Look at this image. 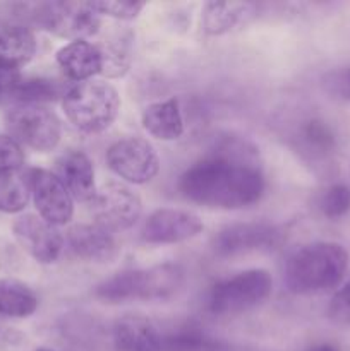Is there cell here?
Listing matches in <instances>:
<instances>
[{"label": "cell", "instance_id": "cell-1", "mask_svg": "<svg viewBox=\"0 0 350 351\" xmlns=\"http://www.w3.org/2000/svg\"><path fill=\"white\" fill-rule=\"evenodd\" d=\"M264 189L257 151L237 137L220 141L178 178V191L185 199L218 209L249 208L261 201Z\"/></svg>", "mask_w": 350, "mask_h": 351}, {"label": "cell", "instance_id": "cell-2", "mask_svg": "<svg viewBox=\"0 0 350 351\" xmlns=\"http://www.w3.org/2000/svg\"><path fill=\"white\" fill-rule=\"evenodd\" d=\"M349 252L335 242H312L295 250L285 266V283L295 295H318L342 283Z\"/></svg>", "mask_w": 350, "mask_h": 351}, {"label": "cell", "instance_id": "cell-3", "mask_svg": "<svg viewBox=\"0 0 350 351\" xmlns=\"http://www.w3.org/2000/svg\"><path fill=\"white\" fill-rule=\"evenodd\" d=\"M184 281L185 271L180 264L163 263L146 269L120 271L96 285L95 297L103 304L161 302L177 295Z\"/></svg>", "mask_w": 350, "mask_h": 351}, {"label": "cell", "instance_id": "cell-4", "mask_svg": "<svg viewBox=\"0 0 350 351\" xmlns=\"http://www.w3.org/2000/svg\"><path fill=\"white\" fill-rule=\"evenodd\" d=\"M62 108L69 122L84 134H98L108 129L120 112L119 91L110 82H78L64 93Z\"/></svg>", "mask_w": 350, "mask_h": 351}, {"label": "cell", "instance_id": "cell-5", "mask_svg": "<svg viewBox=\"0 0 350 351\" xmlns=\"http://www.w3.org/2000/svg\"><path fill=\"white\" fill-rule=\"evenodd\" d=\"M24 26L30 24L67 40H86L95 36L102 26V16L91 2H45L19 5Z\"/></svg>", "mask_w": 350, "mask_h": 351}, {"label": "cell", "instance_id": "cell-6", "mask_svg": "<svg viewBox=\"0 0 350 351\" xmlns=\"http://www.w3.org/2000/svg\"><path fill=\"white\" fill-rule=\"evenodd\" d=\"M273 280L266 269H247L213 285L208 311L218 317L239 315L259 307L270 298Z\"/></svg>", "mask_w": 350, "mask_h": 351}, {"label": "cell", "instance_id": "cell-7", "mask_svg": "<svg viewBox=\"0 0 350 351\" xmlns=\"http://www.w3.org/2000/svg\"><path fill=\"white\" fill-rule=\"evenodd\" d=\"M288 143L295 153L319 171H331L340 149V137L335 125L321 113H302L292 120Z\"/></svg>", "mask_w": 350, "mask_h": 351}, {"label": "cell", "instance_id": "cell-8", "mask_svg": "<svg viewBox=\"0 0 350 351\" xmlns=\"http://www.w3.org/2000/svg\"><path fill=\"white\" fill-rule=\"evenodd\" d=\"M5 123L14 141L38 153L54 151L60 143V120L43 105L16 106L7 113Z\"/></svg>", "mask_w": 350, "mask_h": 351}, {"label": "cell", "instance_id": "cell-9", "mask_svg": "<svg viewBox=\"0 0 350 351\" xmlns=\"http://www.w3.org/2000/svg\"><path fill=\"white\" fill-rule=\"evenodd\" d=\"M110 170L127 184L144 185L160 171V158L150 141L143 137H124L106 151Z\"/></svg>", "mask_w": 350, "mask_h": 351}, {"label": "cell", "instance_id": "cell-10", "mask_svg": "<svg viewBox=\"0 0 350 351\" xmlns=\"http://www.w3.org/2000/svg\"><path fill=\"white\" fill-rule=\"evenodd\" d=\"M91 213L96 225L108 232H122L134 226L143 211L139 195L124 184H106L96 191Z\"/></svg>", "mask_w": 350, "mask_h": 351}, {"label": "cell", "instance_id": "cell-11", "mask_svg": "<svg viewBox=\"0 0 350 351\" xmlns=\"http://www.w3.org/2000/svg\"><path fill=\"white\" fill-rule=\"evenodd\" d=\"M281 230L264 221L232 223L220 230L211 240L213 252L218 257H233L257 250H270L280 245Z\"/></svg>", "mask_w": 350, "mask_h": 351}, {"label": "cell", "instance_id": "cell-12", "mask_svg": "<svg viewBox=\"0 0 350 351\" xmlns=\"http://www.w3.org/2000/svg\"><path fill=\"white\" fill-rule=\"evenodd\" d=\"M31 197L38 216L54 226H64L74 216V199L54 171L36 168L30 175Z\"/></svg>", "mask_w": 350, "mask_h": 351}, {"label": "cell", "instance_id": "cell-13", "mask_svg": "<svg viewBox=\"0 0 350 351\" xmlns=\"http://www.w3.org/2000/svg\"><path fill=\"white\" fill-rule=\"evenodd\" d=\"M201 218L187 209L160 208L151 213L141 228L143 242L151 245H172L191 240L202 232Z\"/></svg>", "mask_w": 350, "mask_h": 351}, {"label": "cell", "instance_id": "cell-14", "mask_svg": "<svg viewBox=\"0 0 350 351\" xmlns=\"http://www.w3.org/2000/svg\"><path fill=\"white\" fill-rule=\"evenodd\" d=\"M12 233L17 243L40 264H54L62 256L65 240L57 226L38 215H23L14 221Z\"/></svg>", "mask_w": 350, "mask_h": 351}, {"label": "cell", "instance_id": "cell-15", "mask_svg": "<svg viewBox=\"0 0 350 351\" xmlns=\"http://www.w3.org/2000/svg\"><path fill=\"white\" fill-rule=\"evenodd\" d=\"M69 249L79 259L96 264H108L119 257L120 247L112 232L96 225H74L65 237Z\"/></svg>", "mask_w": 350, "mask_h": 351}, {"label": "cell", "instance_id": "cell-16", "mask_svg": "<svg viewBox=\"0 0 350 351\" xmlns=\"http://www.w3.org/2000/svg\"><path fill=\"white\" fill-rule=\"evenodd\" d=\"M55 175L67 187L74 201L91 202L96 195L95 168L91 160L82 151H69L55 163Z\"/></svg>", "mask_w": 350, "mask_h": 351}, {"label": "cell", "instance_id": "cell-17", "mask_svg": "<svg viewBox=\"0 0 350 351\" xmlns=\"http://www.w3.org/2000/svg\"><path fill=\"white\" fill-rule=\"evenodd\" d=\"M163 336L153 321L139 314H126L113 326V346L117 351H161Z\"/></svg>", "mask_w": 350, "mask_h": 351}, {"label": "cell", "instance_id": "cell-18", "mask_svg": "<svg viewBox=\"0 0 350 351\" xmlns=\"http://www.w3.org/2000/svg\"><path fill=\"white\" fill-rule=\"evenodd\" d=\"M55 60L62 72L75 82L91 81L95 75L102 74V51L98 45H93L86 40L69 41L67 45L58 48Z\"/></svg>", "mask_w": 350, "mask_h": 351}, {"label": "cell", "instance_id": "cell-19", "mask_svg": "<svg viewBox=\"0 0 350 351\" xmlns=\"http://www.w3.org/2000/svg\"><path fill=\"white\" fill-rule=\"evenodd\" d=\"M38 43L31 27L21 23L0 26V71L17 72L34 57Z\"/></svg>", "mask_w": 350, "mask_h": 351}, {"label": "cell", "instance_id": "cell-20", "mask_svg": "<svg viewBox=\"0 0 350 351\" xmlns=\"http://www.w3.org/2000/svg\"><path fill=\"white\" fill-rule=\"evenodd\" d=\"M259 12L257 3L208 2L202 7V29L209 36H222L237 26L250 23Z\"/></svg>", "mask_w": 350, "mask_h": 351}, {"label": "cell", "instance_id": "cell-21", "mask_svg": "<svg viewBox=\"0 0 350 351\" xmlns=\"http://www.w3.org/2000/svg\"><path fill=\"white\" fill-rule=\"evenodd\" d=\"M141 123L151 137L165 143L180 139L185 129L180 103L177 98L150 103L141 113Z\"/></svg>", "mask_w": 350, "mask_h": 351}, {"label": "cell", "instance_id": "cell-22", "mask_svg": "<svg viewBox=\"0 0 350 351\" xmlns=\"http://www.w3.org/2000/svg\"><path fill=\"white\" fill-rule=\"evenodd\" d=\"M38 308V297L27 285L12 278H0V315L26 319Z\"/></svg>", "mask_w": 350, "mask_h": 351}, {"label": "cell", "instance_id": "cell-23", "mask_svg": "<svg viewBox=\"0 0 350 351\" xmlns=\"http://www.w3.org/2000/svg\"><path fill=\"white\" fill-rule=\"evenodd\" d=\"M5 95L23 105H41V103L55 101L58 96L64 98L57 81L47 77H19V75L10 82Z\"/></svg>", "mask_w": 350, "mask_h": 351}, {"label": "cell", "instance_id": "cell-24", "mask_svg": "<svg viewBox=\"0 0 350 351\" xmlns=\"http://www.w3.org/2000/svg\"><path fill=\"white\" fill-rule=\"evenodd\" d=\"M161 351H240L225 341L211 338L199 328H182L163 336Z\"/></svg>", "mask_w": 350, "mask_h": 351}, {"label": "cell", "instance_id": "cell-25", "mask_svg": "<svg viewBox=\"0 0 350 351\" xmlns=\"http://www.w3.org/2000/svg\"><path fill=\"white\" fill-rule=\"evenodd\" d=\"M31 199L30 178L21 170L0 171V213L17 215L26 209Z\"/></svg>", "mask_w": 350, "mask_h": 351}, {"label": "cell", "instance_id": "cell-26", "mask_svg": "<svg viewBox=\"0 0 350 351\" xmlns=\"http://www.w3.org/2000/svg\"><path fill=\"white\" fill-rule=\"evenodd\" d=\"M102 51V75L106 79H119L129 71L130 65V47L129 41L122 36L115 40H108L98 45Z\"/></svg>", "mask_w": 350, "mask_h": 351}, {"label": "cell", "instance_id": "cell-27", "mask_svg": "<svg viewBox=\"0 0 350 351\" xmlns=\"http://www.w3.org/2000/svg\"><path fill=\"white\" fill-rule=\"evenodd\" d=\"M321 215L328 219H340L350 211V189L345 184H331L318 199Z\"/></svg>", "mask_w": 350, "mask_h": 351}, {"label": "cell", "instance_id": "cell-28", "mask_svg": "<svg viewBox=\"0 0 350 351\" xmlns=\"http://www.w3.org/2000/svg\"><path fill=\"white\" fill-rule=\"evenodd\" d=\"M100 16H108L119 21L136 19L144 9V2H132V0H103V2H91Z\"/></svg>", "mask_w": 350, "mask_h": 351}, {"label": "cell", "instance_id": "cell-29", "mask_svg": "<svg viewBox=\"0 0 350 351\" xmlns=\"http://www.w3.org/2000/svg\"><path fill=\"white\" fill-rule=\"evenodd\" d=\"M326 314L335 324L350 326V280L335 291L326 308Z\"/></svg>", "mask_w": 350, "mask_h": 351}, {"label": "cell", "instance_id": "cell-30", "mask_svg": "<svg viewBox=\"0 0 350 351\" xmlns=\"http://www.w3.org/2000/svg\"><path fill=\"white\" fill-rule=\"evenodd\" d=\"M24 165V151L17 141L7 134H0V171L21 170Z\"/></svg>", "mask_w": 350, "mask_h": 351}, {"label": "cell", "instance_id": "cell-31", "mask_svg": "<svg viewBox=\"0 0 350 351\" xmlns=\"http://www.w3.org/2000/svg\"><path fill=\"white\" fill-rule=\"evenodd\" d=\"M325 88L329 95L350 101V67L329 72L325 77Z\"/></svg>", "mask_w": 350, "mask_h": 351}, {"label": "cell", "instance_id": "cell-32", "mask_svg": "<svg viewBox=\"0 0 350 351\" xmlns=\"http://www.w3.org/2000/svg\"><path fill=\"white\" fill-rule=\"evenodd\" d=\"M17 77V72H3L0 71V98L5 95L7 88L10 86V82Z\"/></svg>", "mask_w": 350, "mask_h": 351}, {"label": "cell", "instance_id": "cell-33", "mask_svg": "<svg viewBox=\"0 0 350 351\" xmlns=\"http://www.w3.org/2000/svg\"><path fill=\"white\" fill-rule=\"evenodd\" d=\"M305 351H342V350H340L338 346L331 345V343H321V345L311 346V348H307Z\"/></svg>", "mask_w": 350, "mask_h": 351}, {"label": "cell", "instance_id": "cell-34", "mask_svg": "<svg viewBox=\"0 0 350 351\" xmlns=\"http://www.w3.org/2000/svg\"><path fill=\"white\" fill-rule=\"evenodd\" d=\"M34 351H55V350H51V348H38V350H34Z\"/></svg>", "mask_w": 350, "mask_h": 351}]
</instances>
